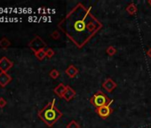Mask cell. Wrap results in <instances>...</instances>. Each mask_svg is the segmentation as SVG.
<instances>
[{"label":"cell","mask_w":151,"mask_h":128,"mask_svg":"<svg viewBox=\"0 0 151 128\" xmlns=\"http://www.w3.org/2000/svg\"><path fill=\"white\" fill-rule=\"evenodd\" d=\"M58 28L78 48H82L102 28V23L91 12L78 3L58 24Z\"/></svg>","instance_id":"1"},{"label":"cell","mask_w":151,"mask_h":128,"mask_svg":"<svg viewBox=\"0 0 151 128\" xmlns=\"http://www.w3.org/2000/svg\"><path fill=\"white\" fill-rule=\"evenodd\" d=\"M38 117L44 121V123L52 127L60 118L62 117V112L59 110L55 106V100H52V102H48L46 106L38 111Z\"/></svg>","instance_id":"2"},{"label":"cell","mask_w":151,"mask_h":128,"mask_svg":"<svg viewBox=\"0 0 151 128\" xmlns=\"http://www.w3.org/2000/svg\"><path fill=\"white\" fill-rule=\"evenodd\" d=\"M90 103L92 104L94 107H95V109H98V108H101V107L105 106V105L112 104L113 100L108 98L102 91L99 90L92 96V97H91Z\"/></svg>","instance_id":"3"},{"label":"cell","mask_w":151,"mask_h":128,"mask_svg":"<svg viewBox=\"0 0 151 128\" xmlns=\"http://www.w3.org/2000/svg\"><path fill=\"white\" fill-rule=\"evenodd\" d=\"M28 46L34 53H36L39 50L45 49L46 44L39 36H36L35 38H33L31 41H30V43L28 44Z\"/></svg>","instance_id":"4"},{"label":"cell","mask_w":151,"mask_h":128,"mask_svg":"<svg viewBox=\"0 0 151 128\" xmlns=\"http://www.w3.org/2000/svg\"><path fill=\"white\" fill-rule=\"evenodd\" d=\"M95 112L98 114L100 117H101L102 119H106L112 114L113 109L111 107V104H108V105H105L101 108L95 109Z\"/></svg>","instance_id":"5"},{"label":"cell","mask_w":151,"mask_h":128,"mask_svg":"<svg viewBox=\"0 0 151 128\" xmlns=\"http://www.w3.org/2000/svg\"><path fill=\"white\" fill-rule=\"evenodd\" d=\"M13 66V62L7 57H2L0 59V70L1 72H7Z\"/></svg>","instance_id":"6"},{"label":"cell","mask_w":151,"mask_h":128,"mask_svg":"<svg viewBox=\"0 0 151 128\" xmlns=\"http://www.w3.org/2000/svg\"><path fill=\"white\" fill-rule=\"evenodd\" d=\"M116 87H117V84H116L115 81H113V79L110 78H107V79L102 83V88H103L106 92H112L113 90H115Z\"/></svg>","instance_id":"7"},{"label":"cell","mask_w":151,"mask_h":128,"mask_svg":"<svg viewBox=\"0 0 151 128\" xmlns=\"http://www.w3.org/2000/svg\"><path fill=\"white\" fill-rule=\"evenodd\" d=\"M76 94H77L76 91L72 87L67 85V89H66V91H65V92L63 94L62 99H64L66 102H69V101H71L75 97Z\"/></svg>","instance_id":"8"},{"label":"cell","mask_w":151,"mask_h":128,"mask_svg":"<svg viewBox=\"0 0 151 128\" xmlns=\"http://www.w3.org/2000/svg\"><path fill=\"white\" fill-rule=\"evenodd\" d=\"M12 81V78L7 72H0V86L5 87Z\"/></svg>","instance_id":"9"},{"label":"cell","mask_w":151,"mask_h":128,"mask_svg":"<svg viewBox=\"0 0 151 128\" xmlns=\"http://www.w3.org/2000/svg\"><path fill=\"white\" fill-rule=\"evenodd\" d=\"M67 89V85H65L63 83H60L54 89H53V92L56 95H58L60 98H62L63 97V94L65 92Z\"/></svg>","instance_id":"10"},{"label":"cell","mask_w":151,"mask_h":128,"mask_svg":"<svg viewBox=\"0 0 151 128\" xmlns=\"http://www.w3.org/2000/svg\"><path fill=\"white\" fill-rule=\"evenodd\" d=\"M78 72H79L78 69H77L75 65H73V64L69 65V66L66 69V70H65V73H66L70 78H74L78 74Z\"/></svg>","instance_id":"11"},{"label":"cell","mask_w":151,"mask_h":128,"mask_svg":"<svg viewBox=\"0 0 151 128\" xmlns=\"http://www.w3.org/2000/svg\"><path fill=\"white\" fill-rule=\"evenodd\" d=\"M125 10H126V12H127L130 15H134V14H136L137 12H138V7H137V6H136L134 3H131L130 5L127 6V7H126Z\"/></svg>","instance_id":"12"},{"label":"cell","mask_w":151,"mask_h":128,"mask_svg":"<svg viewBox=\"0 0 151 128\" xmlns=\"http://www.w3.org/2000/svg\"><path fill=\"white\" fill-rule=\"evenodd\" d=\"M34 53H35V56L37 57V59L39 60H43L46 57V50L45 49L39 50V51L36 52Z\"/></svg>","instance_id":"13"},{"label":"cell","mask_w":151,"mask_h":128,"mask_svg":"<svg viewBox=\"0 0 151 128\" xmlns=\"http://www.w3.org/2000/svg\"><path fill=\"white\" fill-rule=\"evenodd\" d=\"M11 46V42L6 38H3L1 40H0V46H1L2 48H8L9 46Z\"/></svg>","instance_id":"14"},{"label":"cell","mask_w":151,"mask_h":128,"mask_svg":"<svg viewBox=\"0 0 151 128\" xmlns=\"http://www.w3.org/2000/svg\"><path fill=\"white\" fill-rule=\"evenodd\" d=\"M106 53L109 55V56H113L116 53V48L113 46H108L107 49H106Z\"/></svg>","instance_id":"15"},{"label":"cell","mask_w":151,"mask_h":128,"mask_svg":"<svg viewBox=\"0 0 151 128\" xmlns=\"http://www.w3.org/2000/svg\"><path fill=\"white\" fill-rule=\"evenodd\" d=\"M66 128H80V124L76 120H72L67 124Z\"/></svg>","instance_id":"16"},{"label":"cell","mask_w":151,"mask_h":128,"mask_svg":"<svg viewBox=\"0 0 151 128\" xmlns=\"http://www.w3.org/2000/svg\"><path fill=\"white\" fill-rule=\"evenodd\" d=\"M49 76H50L52 79H57V78L60 77V72H59L57 70L53 69V70H52L50 71Z\"/></svg>","instance_id":"17"},{"label":"cell","mask_w":151,"mask_h":128,"mask_svg":"<svg viewBox=\"0 0 151 128\" xmlns=\"http://www.w3.org/2000/svg\"><path fill=\"white\" fill-rule=\"evenodd\" d=\"M54 54H55V53H54L53 49H52V48H47L46 49V57L47 58L51 59V58H52L54 56Z\"/></svg>","instance_id":"18"},{"label":"cell","mask_w":151,"mask_h":128,"mask_svg":"<svg viewBox=\"0 0 151 128\" xmlns=\"http://www.w3.org/2000/svg\"><path fill=\"white\" fill-rule=\"evenodd\" d=\"M51 37L52 38H53L54 40H57L60 38V33H59V31L58 30H54L52 33L51 34Z\"/></svg>","instance_id":"19"},{"label":"cell","mask_w":151,"mask_h":128,"mask_svg":"<svg viewBox=\"0 0 151 128\" xmlns=\"http://www.w3.org/2000/svg\"><path fill=\"white\" fill-rule=\"evenodd\" d=\"M6 104H7V102H6V101L4 99V98H2V97H0V108H4V107H6Z\"/></svg>","instance_id":"20"},{"label":"cell","mask_w":151,"mask_h":128,"mask_svg":"<svg viewBox=\"0 0 151 128\" xmlns=\"http://www.w3.org/2000/svg\"><path fill=\"white\" fill-rule=\"evenodd\" d=\"M147 56L148 58H151V48H149L147 51Z\"/></svg>","instance_id":"21"},{"label":"cell","mask_w":151,"mask_h":128,"mask_svg":"<svg viewBox=\"0 0 151 128\" xmlns=\"http://www.w3.org/2000/svg\"><path fill=\"white\" fill-rule=\"evenodd\" d=\"M147 3H148V5L151 6V0H149V1H147Z\"/></svg>","instance_id":"22"},{"label":"cell","mask_w":151,"mask_h":128,"mask_svg":"<svg viewBox=\"0 0 151 128\" xmlns=\"http://www.w3.org/2000/svg\"><path fill=\"white\" fill-rule=\"evenodd\" d=\"M150 128H151V127H150Z\"/></svg>","instance_id":"23"}]
</instances>
